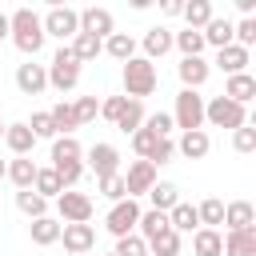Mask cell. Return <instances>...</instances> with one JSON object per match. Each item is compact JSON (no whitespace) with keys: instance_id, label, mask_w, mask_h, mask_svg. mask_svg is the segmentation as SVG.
<instances>
[{"instance_id":"6da1fadb","label":"cell","mask_w":256,"mask_h":256,"mask_svg":"<svg viewBox=\"0 0 256 256\" xmlns=\"http://www.w3.org/2000/svg\"><path fill=\"white\" fill-rule=\"evenodd\" d=\"M8 40L32 60V56L44 48L48 36H44V24H40V16H36L32 8H16V12L8 16Z\"/></svg>"},{"instance_id":"7a4b0ae2","label":"cell","mask_w":256,"mask_h":256,"mask_svg":"<svg viewBox=\"0 0 256 256\" xmlns=\"http://www.w3.org/2000/svg\"><path fill=\"white\" fill-rule=\"evenodd\" d=\"M120 80H124V96H128V100H144V96H152V92H156V84H160L156 64H152V60H144V56L124 60Z\"/></svg>"},{"instance_id":"3957f363","label":"cell","mask_w":256,"mask_h":256,"mask_svg":"<svg viewBox=\"0 0 256 256\" xmlns=\"http://www.w3.org/2000/svg\"><path fill=\"white\" fill-rule=\"evenodd\" d=\"M80 60H76V52L68 48V44H60L56 48V56H52V64H48V88H56V92H72L76 84H80Z\"/></svg>"},{"instance_id":"277c9868","label":"cell","mask_w":256,"mask_h":256,"mask_svg":"<svg viewBox=\"0 0 256 256\" xmlns=\"http://www.w3.org/2000/svg\"><path fill=\"white\" fill-rule=\"evenodd\" d=\"M168 116H172V124H176L180 132H196V128H204V96L192 92V88H180L176 108H172Z\"/></svg>"},{"instance_id":"5b68a950","label":"cell","mask_w":256,"mask_h":256,"mask_svg":"<svg viewBox=\"0 0 256 256\" xmlns=\"http://www.w3.org/2000/svg\"><path fill=\"white\" fill-rule=\"evenodd\" d=\"M204 120L212 124V128H244L248 124V108H240V104H232L228 96H212V100H204Z\"/></svg>"},{"instance_id":"8992f818","label":"cell","mask_w":256,"mask_h":256,"mask_svg":"<svg viewBox=\"0 0 256 256\" xmlns=\"http://www.w3.org/2000/svg\"><path fill=\"white\" fill-rule=\"evenodd\" d=\"M40 24H44V36L72 40V36L80 32V12H76V8H68V4H52V8L40 16Z\"/></svg>"},{"instance_id":"52a82bcc","label":"cell","mask_w":256,"mask_h":256,"mask_svg":"<svg viewBox=\"0 0 256 256\" xmlns=\"http://www.w3.org/2000/svg\"><path fill=\"white\" fill-rule=\"evenodd\" d=\"M56 212H60V224H88L92 220V196L64 188L56 196Z\"/></svg>"},{"instance_id":"ba28073f","label":"cell","mask_w":256,"mask_h":256,"mask_svg":"<svg viewBox=\"0 0 256 256\" xmlns=\"http://www.w3.org/2000/svg\"><path fill=\"white\" fill-rule=\"evenodd\" d=\"M84 168H92V172H96V180L116 176V172H120V148H116V144H108V140L92 144V148L84 152Z\"/></svg>"},{"instance_id":"9c48e42d","label":"cell","mask_w":256,"mask_h":256,"mask_svg":"<svg viewBox=\"0 0 256 256\" xmlns=\"http://www.w3.org/2000/svg\"><path fill=\"white\" fill-rule=\"evenodd\" d=\"M140 204L136 200H116L112 208H108V220H104V228L120 240V236H128V232H136V220H140Z\"/></svg>"},{"instance_id":"30bf717a","label":"cell","mask_w":256,"mask_h":256,"mask_svg":"<svg viewBox=\"0 0 256 256\" xmlns=\"http://www.w3.org/2000/svg\"><path fill=\"white\" fill-rule=\"evenodd\" d=\"M156 180H160V176H156V168H152L148 160H132V164H128V172H124V192H128V200L148 196Z\"/></svg>"},{"instance_id":"8fae6325","label":"cell","mask_w":256,"mask_h":256,"mask_svg":"<svg viewBox=\"0 0 256 256\" xmlns=\"http://www.w3.org/2000/svg\"><path fill=\"white\" fill-rule=\"evenodd\" d=\"M60 240H64L68 256H88L96 248V228L92 224H60Z\"/></svg>"},{"instance_id":"7c38bea8","label":"cell","mask_w":256,"mask_h":256,"mask_svg":"<svg viewBox=\"0 0 256 256\" xmlns=\"http://www.w3.org/2000/svg\"><path fill=\"white\" fill-rule=\"evenodd\" d=\"M80 32H88V36H100V40H108L112 32H116V20H112V12L108 8H84L80 12Z\"/></svg>"},{"instance_id":"4fadbf2b","label":"cell","mask_w":256,"mask_h":256,"mask_svg":"<svg viewBox=\"0 0 256 256\" xmlns=\"http://www.w3.org/2000/svg\"><path fill=\"white\" fill-rule=\"evenodd\" d=\"M16 88L24 92V96H40L44 88H48V64H20L16 68Z\"/></svg>"},{"instance_id":"5bb4252c","label":"cell","mask_w":256,"mask_h":256,"mask_svg":"<svg viewBox=\"0 0 256 256\" xmlns=\"http://www.w3.org/2000/svg\"><path fill=\"white\" fill-rule=\"evenodd\" d=\"M176 72H180V84L196 92V88H200V84L212 76V64H208L204 56H184V60L176 64Z\"/></svg>"},{"instance_id":"9a60e30c","label":"cell","mask_w":256,"mask_h":256,"mask_svg":"<svg viewBox=\"0 0 256 256\" xmlns=\"http://www.w3.org/2000/svg\"><path fill=\"white\" fill-rule=\"evenodd\" d=\"M224 224H228V232L256 228V208L248 200H232V204H224Z\"/></svg>"},{"instance_id":"2e32d148","label":"cell","mask_w":256,"mask_h":256,"mask_svg":"<svg viewBox=\"0 0 256 256\" xmlns=\"http://www.w3.org/2000/svg\"><path fill=\"white\" fill-rule=\"evenodd\" d=\"M200 36H204V48L212 44V48L220 52V48L232 44V20H228V16H212V20L200 28Z\"/></svg>"},{"instance_id":"e0dca14e","label":"cell","mask_w":256,"mask_h":256,"mask_svg":"<svg viewBox=\"0 0 256 256\" xmlns=\"http://www.w3.org/2000/svg\"><path fill=\"white\" fill-rule=\"evenodd\" d=\"M176 152H180L184 160H204V156L212 152V140H208V132H204V128H196V132H184V136H180Z\"/></svg>"},{"instance_id":"ac0fdd59","label":"cell","mask_w":256,"mask_h":256,"mask_svg":"<svg viewBox=\"0 0 256 256\" xmlns=\"http://www.w3.org/2000/svg\"><path fill=\"white\" fill-rule=\"evenodd\" d=\"M192 252L196 256H224V232L220 228H196L192 232Z\"/></svg>"},{"instance_id":"d6986e66","label":"cell","mask_w":256,"mask_h":256,"mask_svg":"<svg viewBox=\"0 0 256 256\" xmlns=\"http://www.w3.org/2000/svg\"><path fill=\"white\" fill-rule=\"evenodd\" d=\"M4 144L12 148V156H32L36 136H32V128H28V124H8V128H4Z\"/></svg>"},{"instance_id":"ffe728a7","label":"cell","mask_w":256,"mask_h":256,"mask_svg":"<svg viewBox=\"0 0 256 256\" xmlns=\"http://www.w3.org/2000/svg\"><path fill=\"white\" fill-rule=\"evenodd\" d=\"M216 68H220V72H228V76H240V72L248 68V48H240V44L220 48V52H216Z\"/></svg>"},{"instance_id":"44dd1931","label":"cell","mask_w":256,"mask_h":256,"mask_svg":"<svg viewBox=\"0 0 256 256\" xmlns=\"http://www.w3.org/2000/svg\"><path fill=\"white\" fill-rule=\"evenodd\" d=\"M224 96L232 100V104H248L252 96H256V76H248V72H240V76H228V84H224Z\"/></svg>"},{"instance_id":"7402d4cb","label":"cell","mask_w":256,"mask_h":256,"mask_svg":"<svg viewBox=\"0 0 256 256\" xmlns=\"http://www.w3.org/2000/svg\"><path fill=\"white\" fill-rule=\"evenodd\" d=\"M36 168H40V164H36L32 156H16V160H8V172H4V176H8V180L16 184V192H20V188H32Z\"/></svg>"},{"instance_id":"603a6c76","label":"cell","mask_w":256,"mask_h":256,"mask_svg":"<svg viewBox=\"0 0 256 256\" xmlns=\"http://www.w3.org/2000/svg\"><path fill=\"white\" fill-rule=\"evenodd\" d=\"M148 200H152V208H156V212H164V216H168V212L180 204V188H176L172 180H156V184H152V192H148Z\"/></svg>"},{"instance_id":"cb8c5ba5","label":"cell","mask_w":256,"mask_h":256,"mask_svg":"<svg viewBox=\"0 0 256 256\" xmlns=\"http://www.w3.org/2000/svg\"><path fill=\"white\" fill-rule=\"evenodd\" d=\"M168 48H172V32H168V28H160V24H156V28H148V32H144V60H152V64H156Z\"/></svg>"},{"instance_id":"d4e9b609","label":"cell","mask_w":256,"mask_h":256,"mask_svg":"<svg viewBox=\"0 0 256 256\" xmlns=\"http://www.w3.org/2000/svg\"><path fill=\"white\" fill-rule=\"evenodd\" d=\"M160 232H168V216H164V212H156V208L140 212V220H136V236L148 244V240H156Z\"/></svg>"},{"instance_id":"484cf974","label":"cell","mask_w":256,"mask_h":256,"mask_svg":"<svg viewBox=\"0 0 256 256\" xmlns=\"http://www.w3.org/2000/svg\"><path fill=\"white\" fill-rule=\"evenodd\" d=\"M224 256H256V228L228 232L224 236Z\"/></svg>"},{"instance_id":"4316f807","label":"cell","mask_w":256,"mask_h":256,"mask_svg":"<svg viewBox=\"0 0 256 256\" xmlns=\"http://www.w3.org/2000/svg\"><path fill=\"white\" fill-rule=\"evenodd\" d=\"M168 228L172 232H196L200 228V216H196V204H176L172 212H168Z\"/></svg>"},{"instance_id":"83f0119b","label":"cell","mask_w":256,"mask_h":256,"mask_svg":"<svg viewBox=\"0 0 256 256\" xmlns=\"http://www.w3.org/2000/svg\"><path fill=\"white\" fill-rule=\"evenodd\" d=\"M28 236H32V244L48 248V244H56V240H60V220L40 216V220H32V224H28Z\"/></svg>"},{"instance_id":"f1b7e54d","label":"cell","mask_w":256,"mask_h":256,"mask_svg":"<svg viewBox=\"0 0 256 256\" xmlns=\"http://www.w3.org/2000/svg\"><path fill=\"white\" fill-rule=\"evenodd\" d=\"M68 48L76 52V60H80V64H88V60H96V56L104 52V40H100V36H88V32H76Z\"/></svg>"},{"instance_id":"f546056e","label":"cell","mask_w":256,"mask_h":256,"mask_svg":"<svg viewBox=\"0 0 256 256\" xmlns=\"http://www.w3.org/2000/svg\"><path fill=\"white\" fill-rule=\"evenodd\" d=\"M48 116H52V128H56V136L64 132V136H72L80 124H76V108L68 104V100H60V104H52L48 108Z\"/></svg>"},{"instance_id":"4dcf8cb0","label":"cell","mask_w":256,"mask_h":256,"mask_svg":"<svg viewBox=\"0 0 256 256\" xmlns=\"http://www.w3.org/2000/svg\"><path fill=\"white\" fill-rule=\"evenodd\" d=\"M72 160H84V148L76 136H56L52 140V164H72Z\"/></svg>"},{"instance_id":"1f68e13d","label":"cell","mask_w":256,"mask_h":256,"mask_svg":"<svg viewBox=\"0 0 256 256\" xmlns=\"http://www.w3.org/2000/svg\"><path fill=\"white\" fill-rule=\"evenodd\" d=\"M104 52H108L112 60H120V64H124V60H132V56H136V40H132L128 32H112V36L104 40Z\"/></svg>"},{"instance_id":"d6a6232c","label":"cell","mask_w":256,"mask_h":256,"mask_svg":"<svg viewBox=\"0 0 256 256\" xmlns=\"http://www.w3.org/2000/svg\"><path fill=\"white\" fill-rule=\"evenodd\" d=\"M16 208H20L28 220H40V216H48V200H44V196H36L32 188H20V192H16Z\"/></svg>"},{"instance_id":"836d02e7","label":"cell","mask_w":256,"mask_h":256,"mask_svg":"<svg viewBox=\"0 0 256 256\" xmlns=\"http://www.w3.org/2000/svg\"><path fill=\"white\" fill-rule=\"evenodd\" d=\"M32 192L36 196H44V200H56L64 188H60V176L52 172V168H36V180H32Z\"/></svg>"},{"instance_id":"e575fe53","label":"cell","mask_w":256,"mask_h":256,"mask_svg":"<svg viewBox=\"0 0 256 256\" xmlns=\"http://www.w3.org/2000/svg\"><path fill=\"white\" fill-rule=\"evenodd\" d=\"M180 16L188 20V28H196V32H200V28H204V24H208V20L216 16V12H212V4H208V0H188Z\"/></svg>"},{"instance_id":"d590c367","label":"cell","mask_w":256,"mask_h":256,"mask_svg":"<svg viewBox=\"0 0 256 256\" xmlns=\"http://www.w3.org/2000/svg\"><path fill=\"white\" fill-rule=\"evenodd\" d=\"M140 124H144V100H128L124 112H120V120H116V128H120L124 136H132Z\"/></svg>"},{"instance_id":"8d00e7d4","label":"cell","mask_w":256,"mask_h":256,"mask_svg":"<svg viewBox=\"0 0 256 256\" xmlns=\"http://www.w3.org/2000/svg\"><path fill=\"white\" fill-rule=\"evenodd\" d=\"M196 216H200V228H216V224H224V200H216V196L200 200V204H196Z\"/></svg>"},{"instance_id":"74e56055","label":"cell","mask_w":256,"mask_h":256,"mask_svg":"<svg viewBox=\"0 0 256 256\" xmlns=\"http://www.w3.org/2000/svg\"><path fill=\"white\" fill-rule=\"evenodd\" d=\"M172 48H180L184 56H200V52H204V36H200L196 28H184V32L172 36Z\"/></svg>"},{"instance_id":"f35d334b","label":"cell","mask_w":256,"mask_h":256,"mask_svg":"<svg viewBox=\"0 0 256 256\" xmlns=\"http://www.w3.org/2000/svg\"><path fill=\"white\" fill-rule=\"evenodd\" d=\"M148 252L152 256H180V232H160L156 240H148Z\"/></svg>"},{"instance_id":"ab89813d","label":"cell","mask_w":256,"mask_h":256,"mask_svg":"<svg viewBox=\"0 0 256 256\" xmlns=\"http://www.w3.org/2000/svg\"><path fill=\"white\" fill-rule=\"evenodd\" d=\"M232 44H240V48L256 44V16H244V20L232 24Z\"/></svg>"},{"instance_id":"60d3db41","label":"cell","mask_w":256,"mask_h":256,"mask_svg":"<svg viewBox=\"0 0 256 256\" xmlns=\"http://www.w3.org/2000/svg\"><path fill=\"white\" fill-rule=\"evenodd\" d=\"M140 128H148L152 136H160V140H168L176 124H172V116H168V112H152V116H144V124H140Z\"/></svg>"},{"instance_id":"b9f144b4","label":"cell","mask_w":256,"mask_h":256,"mask_svg":"<svg viewBox=\"0 0 256 256\" xmlns=\"http://www.w3.org/2000/svg\"><path fill=\"white\" fill-rule=\"evenodd\" d=\"M96 188H100V196H108L112 204H116V200H128V192H124V176H120V172H116V176L96 180Z\"/></svg>"},{"instance_id":"7bdbcfd3","label":"cell","mask_w":256,"mask_h":256,"mask_svg":"<svg viewBox=\"0 0 256 256\" xmlns=\"http://www.w3.org/2000/svg\"><path fill=\"white\" fill-rule=\"evenodd\" d=\"M72 108H76V124H92V120L100 116V100H96V96H80Z\"/></svg>"},{"instance_id":"ee69618b","label":"cell","mask_w":256,"mask_h":256,"mask_svg":"<svg viewBox=\"0 0 256 256\" xmlns=\"http://www.w3.org/2000/svg\"><path fill=\"white\" fill-rule=\"evenodd\" d=\"M232 148H236L240 156H248V152H256V128H252V124H244V128H236V132H232Z\"/></svg>"},{"instance_id":"f6af8a7d","label":"cell","mask_w":256,"mask_h":256,"mask_svg":"<svg viewBox=\"0 0 256 256\" xmlns=\"http://www.w3.org/2000/svg\"><path fill=\"white\" fill-rule=\"evenodd\" d=\"M156 144H160V136H152L148 128H136V132H132V148H136V156H140V160H148Z\"/></svg>"},{"instance_id":"bcb514c9","label":"cell","mask_w":256,"mask_h":256,"mask_svg":"<svg viewBox=\"0 0 256 256\" xmlns=\"http://www.w3.org/2000/svg\"><path fill=\"white\" fill-rule=\"evenodd\" d=\"M52 172L60 176V188H72V184L84 176V160H72V164H52Z\"/></svg>"},{"instance_id":"7dc6e473","label":"cell","mask_w":256,"mask_h":256,"mask_svg":"<svg viewBox=\"0 0 256 256\" xmlns=\"http://www.w3.org/2000/svg\"><path fill=\"white\" fill-rule=\"evenodd\" d=\"M116 256H148V244H144L136 232H128V236L116 240Z\"/></svg>"},{"instance_id":"c3c4849f","label":"cell","mask_w":256,"mask_h":256,"mask_svg":"<svg viewBox=\"0 0 256 256\" xmlns=\"http://www.w3.org/2000/svg\"><path fill=\"white\" fill-rule=\"evenodd\" d=\"M28 128H32V136H36V140H48V136L56 140V128H52V116H48V112H32Z\"/></svg>"},{"instance_id":"681fc988","label":"cell","mask_w":256,"mask_h":256,"mask_svg":"<svg viewBox=\"0 0 256 256\" xmlns=\"http://www.w3.org/2000/svg\"><path fill=\"white\" fill-rule=\"evenodd\" d=\"M124 104H128V96H108V100H100V116L104 120H120V112H124Z\"/></svg>"},{"instance_id":"f907efd6","label":"cell","mask_w":256,"mask_h":256,"mask_svg":"<svg viewBox=\"0 0 256 256\" xmlns=\"http://www.w3.org/2000/svg\"><path fill=\"white\" fill-rule=\"evenodd\" d=\"M172 156H176V144H172V136H168V140H160V144L152 148V156H148V164H152V168H160V164H168Z\"/></svg>"},{"instance_id":"816d5d0a","label":"cell","mask_w":256,"mask_h":256,"mask_svg":"<svg viewBox=\"0 0 256 256\" xmlns=\"http://www.w3.org/2000/svg\"><path fill=\"white\" fill-rule=\"evenodd\" d=\"M164 12H168V16H180V12H184V0H164Z\"/></svg>"},{"instance_id":"f5cc1de1","label":"cell","mask_w":256,"mask_h":256,"mask_svg":"<svg viewBox=\"0 0 256 256\" xmlns=\"http://www.w3.org/2000/svg\"><path fill=\"white\" fill-rule=\"evenodd\" d=\"M236 8H240L244 16H252V8H256V0H236Z\"/></svg>"},{"instance_id":"db71d44e","label":"cell","mask_w":256,"mask_h":256,"mask_svg":"<svg viewBox=\"0 0 256 256\" xmlns=\"http://www.w3.org/2000/svg\"><path fill=\"white\" fill-rule=\"evenodd\" d=\"M0 40H8V16L0 12Z\"/></svg>"},{"instance_id":"11a10c76","label":"cell","mask_w":256,"mask_h":256,"mask_svg":"<svg viewBox=\"0 0 256 256\" xmlns=\"http://www.w3.org/2000/svg\"><path fill=\"white\" fill-rule=\"evenodd\" d=\"M4 172H8V160H0V180H4Z\"/></svg>"},{"instance_id":"9f6ffc18","label":"cell","mask_w":256,"mask_h":256,"mask_svg":"<svg viewBox=\"0 0 256 256\" xmlns=\"http://www.w3.org/2000/svg\"><path fill=\"white\" fill-rule=\"evenodd\" d=\"M4 128H8V124H0V140H4Z\"/></svg>"},{"instance_id":"6f0895ef","label":"cell","mask_w":256,"mask_h":256,"mask_svg":"<svg viewBox=\"0 0 256 256\" xmlns=\"http://www.w3.org/2000/svg\"><path fill=\"white\" fill-rule=\"evenodd\" d=\"M108 256H116V252H108Z\"/></svg>"}]
</instances>
